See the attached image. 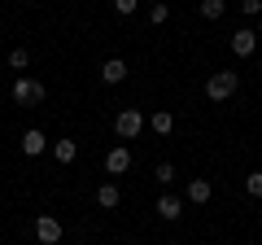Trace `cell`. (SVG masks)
I'll use <instances>...</instances> for the list:
<instances>
[{
    "mask_svg": "<svg viewBox=\"0 0 262 245\" xmlns=\"http://www.w3.org/2000/svg\"><path fill=\"white\" fill-rule=\"evenodd\" d=\"M236 88H241V75H236V70H214V75L206 79V96L210 101H232Z\"/></svg>",
    "mask_w": 262,
    "mask_h": 245,
    "instance_id": "obj_1",
    "label": "cell"
},
{
    "mask_svg": "<svg viewBox=\"0 0 262 245\" xmlns=\"http://www.w3.org/2000/svg\"><path fill=\"white\" fill-rule=\"evenodd\" d=\"M144 122H149V118L131 105V110H122L118 118H114V136H118V140H136V136L144 132Z\"/></svg>",
    "mask_w": 262,
    "mask_h": 245,
    "instance_id": "obj_2",
    "label": "cell"
},
{
    "mask_svg": "<svg viewBox=\"0 0 262 245\" xmlns=\"http://www.w3.org/2000/svg\"><path fill=\"white\" fill-rule=\"evenodd\" d=\"M13 101H18V105H39V101H44V84L31 79V75H18V79H13Z\"/></svg>",
    "mask_w": 262,
    "mask_h": 245,
    "instance_id": "obj_3",
    "label": "cell"
},
{
    "mask_svg": "<svg viewBox=\"0 0 262 245\" xmlns=\"http://www.w3.org/2000/svg\"><path fill=\"white\" fill-rule=\"evenodd\" d=\"M35 241L39 245H57L61 241V219L57 215H39L35 219Z\"/></svg>",
    "mask_w": 262,
    "mask_h": 245,
    "instance_id": "obj_4",
    "label": "cell"
},
{
    "mask_svg": "<svg viewBox=\"0 0 262 245\" xmlns=\"http://www.w3.org/2000/svg\"><path fill=\"white\" fill-rule=\"evenodd\" d=\"M105 171H110V175H127L131 171V149L127 145H118V149L105 153Z\"/></svg>",
    "mask_w": 262,
    "mask_h": 245,
    "instance_id": "obj_5",
    "label": "cell"
},
{
    "mask_svg": "<svg viewBox=\"0 0 262 245\" xmlns=\"http://www.w3.org/2000/svg\"><path fill=\"white\" fill-rule=\"evenodd\" d=\"M22 153H27V158H39V153H48V136L39 132V127H27V132H22Z\"/></svg>",
    "mask_w": 262,
    "mask_h": 245,
    "instance_id": "obj_6",
    "label": "cell"
},
{
    "mask_svg": "<svg viewBox=\"0 0 262 245\" xmlns=\"http://www.w3.org/2000/svg\"><path fill=\"white\" fill-rule=\"evenodd\" d=\"M153 210H158V215L166 219V223H175V219L184 215V197H175V193H162V197H158V206H153Z\"/></svg>",
    "mask_w": 262,
    "mask_h": 245,
    "instance_id": "obj_7",
    "label": "cell"
},
{
    "mask_svg": "<svg viewBox=\"0 0 262 245\" xmlns=\"http://www.w3.org/2000/svg\"><path fill=\"white\" fill-rule=\"evenodd\" d=\"M253 48H258V31L245 27V31H236V35H232V53L236 57H253Z\"/></svg>",
    "mask_w": 262,
    "mask_h": 245,
    "instance_id": "obj_8",
    "label": "cell"
},
{
    "mask_svg": "<svg viewBox=\"0 0 262 245\" xmlns=\"http://www.w3.org/2000/svg\"><path fill=\"white\" fill-rule=\"evenodd\" d=\"M48 153H53L61 167H70V162L79 158V140H53V145H48Z\"/></svg>",
    "mask_w": 262,
    "mask_h": 245,
    "instance_id": "obj_9",
    "label": "cell"
},
{
    "mask_svg": "<svg viewBox=\"0 0 262 245\" xmlns=\"http://www.w3.org/2000/svg\"><path fill=\"white\" fill-rule=\"evenodd\" d=\"M188 201H192V206H206L210 197H214V184H210V179H192V184H188V193H184Z\"/></svg>",
    "mask_w": 262,
    "mask_h": 245,
    "instance_id": "obj_10",
    "label": "cell"
},
{
    "mask_svg": "<svg viewBox=\"0 0 262 245\" xmlns=\"http://www.w3.org/2000/svg\"><path fill=\"white\" fill-rule=\"evenodd\" d=\"M127 62H122V57H110V62H105V66H101V79H105V84H122V79H127Z\"/></svg>",
    "mask_w": 262,
    "mask_h": 245,
    "instance_id": "obj_11",
    "label": "cell"
},
{
    "mask_svg": "<svg viewBox=\"0 0 262 245\" xmlns=\"http://www.w3.org/2000/svg\"><path fill=\"white\" fill-rule=\"evenodd\" d=\"M149 127L158 136H170V132H175V114H170V110H153L149 114Z\"/></svg>",
    "mask_w": 262,
    "mask_h": 245,
    "instance_id": "obj_12",
    "label": "cell"
},
{
    "mask_svg": "<svg viewBox=\"0 0 262 245\" xmlns=\"http://www.w3.org/2000/svg\"><path fill=\"white\" fill-rule=\"evenodd\" d=\"M118 201H122L118 184H96V206H101V210H114Z\"/></svg>",
    "mask_w": 262,
    "mask_h": 245,
    "instance_id": "obj_13",
    "label": "cell"
},
{
    "mask_svg": "<svg viewBox=\"0 0 262 245\" xmlns=\"http://www.w3.org/2000/svg\"><path fill=\"white\" fill-rule=\"evenodd\" d=\"M227 13V0H201V18L206 22H219Z\"/></svg>",
    "mask_w": 262,
    "mask_h": 245,
    "instance_id": "obj_14",
    "label": "cell"
},
{
    "mask_svg": "<svg viewBox=\"0 0 262 245\" xmlns=\"http://www.w3.org/2000/svg\"><path fill=\"white\" fill-rule=\"evenodd\" d=\"M153 179H158L162 189H170V184H175V167H170V162H158V167H153Z\"/></svg>",
    "mask_w": 262,
    "mask_h": 245,
    "instance_id": "obj_15",
    "label": "cell"
},
{
    "mask_svg": "<svg viewBox=\"0 0 262 245\" xmlns=\"http://www.w3.org/2000/svg\"><path fill=\"white\" fill-rule=\"evenodd\" d=\"M9 66L27 75V66H31V53H27V48H13V53H9Z\"/></svg>",
    "mask_w": 262,
    "mask_h": 245,
    "instance_id": "obj_16",
    "label": "cell"
},
{
    "mask_svg": "<svg viewBox=\"0 0 262 245\" xmlns=\"http://www.w3.org/2000/svg\"><path fill=\"white\" fill-rule=\"evenodd\" d=\"M245 193H249V197H262V171H249V175H245Z\"/></svg>",
    "mask_w": 262,
    "mask_h": 245,
    "instance_id": "obj_17",
    "label": "cell"
},
{
    "mask_svg": "<svg viewBox=\"0 0 262 245\" xmlns=\"http://www.w3.org/2000/svg\"><path fill=\"white\" fill-rule=\"evenodd\" d=\"M166 18H170V5H166V0H158V5L149 9V22H153V27H162Z\"/></svg>",
    "mask_w": 262,
    "mask_h": 245,
    "instance_id": "obj_18",
    "label": "cell"
},
{
    "mask_svg": "<svg viewBox=\"0 0 262 245\" xmlns=\"http://www.w3.org/2000/svg\"><path fill=\"white\" fill-rule=\"evenodd\" d=\"M136 9H140V0H114V13H122V18L136 13Z\"/></svg>",
    "mask_w": 262,
    "mask_h": 245,
    "instance_id": "obj_19",
    "label": "cell"
},
{
    "mask_svg": "<svg viewBox=\"0 0 262 245\" xmlns=\"http://www.w3.org/2000/svg\"><path fill=\"white\" fill-rule=\"evenodd\" d=\"M241 13H249V18H253V13H262V0H241Z\"/></svg>",
    "mask_w": 262,
    "mask_h": 245,
    "instance_id": "obj_20",
    "label": "cell"
}]
</instances>
